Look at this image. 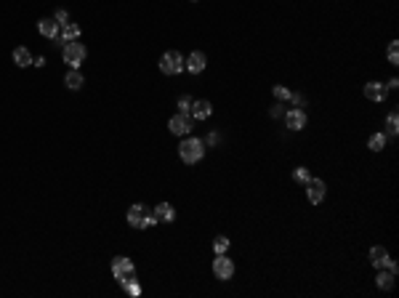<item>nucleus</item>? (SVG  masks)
Listing matches in <instances>:
<instances>
[{
	"label": "nucleus",
	"instance_id": "1",
	"mask_svg": "<svg viewBox=\"0 0 399 298\" xmlns=\"http://www.w3.org/2000/svg\"><path fill=\"white\" fill-rule=\"evenodd\" d=\"M179 157L186 162V165H194L205 157V144L197 136H184V141L179 144Z\"/></svg>",
	"mask_w": 399,
	"mask_h": 298
},
{
	"label": "nucleus",
	"instance_id": "2",
	"mask_svg": "<svg viewBox=\"0 0 399 298\" xmlns=\"http://www.w3.org/2000/svg\"><path fill=\"white\" fill-rule=\"evenodd\" d=\"M85 56H88V51H85L83 43H77V40H72V43H64L61 59H64V64H70V70H77V67L85 61Z\"/></svg>",
	"mask_w": 399,
	"mask_h": 298
},
{
	"label": "nucleus",
	"instance_id": "3",
	"mask_svg": "<svg viewBox=\"0 0 399 298\" xmlns=\"http://www.w3.org/2000/svg\"><path fill=\"white\" fill-rule=\"evenodd\" d=\"M160 72L163 75H181L184 72V56L179 51H168V53H163L160 56Z\"/></svg>",
	"mask_w": 399,
	"mask_h": 298
},
{
	"label": "nucleus",
	"instance_id": "4",
	"mask_svg": "<svg viewBox=\"0 0 399 298\" xmlns=\"http://www.w3.org/2000/svg\"><path fill=\"white\" fill-rule=\"evenodd\" d=\"M213 274H216L218 280H229V277H234V261H232L226 253H218L216 259H213Z\"/></svg>",
	"mask_w": 399,
	"mask_h": 298
},
{
	"label": "nucleus",
	"instance_id": "5",
	"mask_svg": "<svg viewBox=\"0 0 399 298\" xmlns=\"http://www.w3.org/2000/svg\"><path fill=\"white\" fill-rule=\"evenodd\" d=\"M168 128H170V133L173 136H189L192 133V115H173L170 120H168Z\"/></svg>",
	"mask_w": 399,
	"mask_h": 298
},
{
	"label": "nucleus",
	"instance_id": "6",
	"mask_svg": "<svg viewBox=\"0 0 399 298\" xmlns=\"http://www.w3.org/2000/svg\"><path fill=\"white\" fill-rule=\"evenodd\" d=\"M325 195H327L325 181H319V179H309V181H306V197H309L312 205H319V202L325 200Z\"/></svg>",
	"mask_w": 399,
	"mask_h": 298
},
{
	"label": "nucleus",
	"instance_id": "7",
	"mask_svg": "<svg viewBox=\"0 0 399 298\" xmlns=\"http://www.w3.org/2000/svg\"><path fill=\"white\" fill-rule=\"evenodd\" d=\"M136 272V266H133V261L128 259V256H117V259L112 261V277L120 282V280H125L128 274Z\"/></svg>",
	"mask_w": 399,
	"mask_h": 298
},
{
	"label": "nucleus",
	"instance_id": "8",
	"mask_svg": "<svg viewBox=\"0 0 399 298\" xmlns=\"http://www.w3.org/2000/svg\"><path fill=\"white\" fill-rule=\"evenodd\" d=\"M205 64H208L205 53H203V51H192L189 56L184 59V70H189L192 75H199V72L205 70Z\"/></svg>",
	"mask_w": 399,
	"mask_h": 298
},
{
	"label": "nucleus",
	"instance_id": "9",
	"mask_svg": "<svg viewBox=\"0 0 399 298\" xmlns=\"http://www.w3.org/2000/svg\"><path fill=\"white\" fill-rule=\"evenodd\" d=\"M146 210L141 202H136V205H130L128 208V213H125V219H128V224L133 226V229H144V219H146Z\"/></svg>",
	"mask_w": 399,
	"mask_h": 298
},
{
	"label": "nucleus",
	"instance_id": "10",
	"mask_svg": "<svg viewBox=\"0 0 399 298\" xmlns=\"http://www.w3.org/2000/svg\"><path fill=\"white\" fill-rule=\"evenodd\" d=\"M285 125H287L290 131H303V128H306V112L298 110V107H293V110L285 115Z\"/></svg>",
	"mask_w": 399,
	"mask_h": 298
},
{
	"label": "nucleus",
	"instance_id": "11",
	"mask_svg": "<svg viewBox=\"0 0 399 298\" xmlns=\"http://www.w3.org/2000/svg\"><path fill=\"white\" fill-rule=\"evenodd\" d=\"M365 96L370 101H386V96H389V88H386L383 83H378V80H372V83L365 86Z\"/></svg>",
	"mask_w": 399,
	"mask_h": 298
},
{
	"label": "nucleus",
	"instance_id": "12",
	"mask_svg": "<svg viewBox=\"0 0 399 298\" xmlns=\"http://www.w3.org/2000/svg\"><path fill=\"white\" fill-rule=\"evenodd\" d=\"M37 32L43 35V37H48V40H59V22L56 19H40L37 22Z\"/></svg>",
	"mask_w": 399,
	"mask_h": 298
},
{
	"label": "nucleus",
	"instance_id": "13",
	"mask_svg": "<svg viewBox=\"0 0 399 298\" xmlns=\"http://www.w3.org/2000/svg\"><path fill=\"white\" fill-rule=\"evenodd\" d=\"M210 115H213V104L208 99L192 101V120H208Z\"/></svg>",
	"mask_w": 399,
	"mask_h": 298
},
{
	"label": "nucleus",
	"instance_id": "14",
	"mask_svg": "<svg viewBox=\"0 0 399 298\" xmlns=\"http://www.w3.org/2000/svg\"><path fill=\"white\" fill-rule=\"evenodd\" d=\"M386 261H389V250H386L383 245H372L370 248V264L375 266V269H383Z\"/></svg>",
	"mask_w": 399,
	"mask_h": 298
},
{
	"label": "nucleus",
	"instance_id": "15",
	"mask_svg": "<svg viewBox=\"0 0 399 298\" xmlns=\"http://www.w3.org/2000/svg\"><path fill=\"white\" fill-rule=\"evenodd\" d=\"M64 86L70 88V91H80V88L85 86V77L80 75V70H70V72L64 75Z\"/></svg>",
	"mask_w": 399,
	"mask_h": 298
},
{
	"label": "nucleus",
	"instance_id": "16",
	"mask_svg": "<svg viewBox=\"0 0 399 298\" xmlns=\"http://www.w3.org/2000/svg\"><path fill=\"white\" fill-rule=\"evenodd\" d=\"M13 64H16V67H32V53H30V48H24V46L13 48Z\"/></svg>",
	"mask_w": 399,
	"mask_h": 298
},
{
	"label": "nucleus",
	"instance_id": "17",
	"mask_svg": "<svg viewBox=\"0 0 399 298\" xmlns=\"http://www.w3.org/2000/svg\"><path fill=\"white\" fill-rule=\"evenodd\" d=\"M394 272H389V269H378V277H375V285L381 290H391L394 288Z\"/></svg>",
	"mask_w": 399,
	"mask_h": 298
},
{
	"label": "nucleus",
	"instance_id": "18",
	"mask_svg": "<svg viewBox=\"0 0 399 298\" xmlns=\"http://www.w3.org/2000/svg\"><path fill=\"white\" fill-rule=\"evenodd\" d=\"M154 216H157V221H173V219H176V210H173V205H170V202H160V205L154 208Z\"/></svg>",
	"mask_w": 399,
	"mask_h": 298
},
{
	"label": "nucleus",
	"instance_id": "19",
	"mask_svg": "<svg viewBox=\"0 0 399 298\" xmlns=\"http://www.w3.org/2000/svg\"><path fill=\"white\" fill-rule=\"evenodd\" d=\"M77 37H80V27L70 22V24H64V30L59 32V43H72Z\"/></svg>",
	"mask_w": 399,
	"mask_h": 298
},
{
	"label": "nucleus",
	"instance_id": "20",
	"mask_svg": "<svg viewBox=\"0 0 399 298\" xmlns=\"http://www.w3.org/2000/svg\"><path fill=\"white\" fill-rule=\"evenodd\" d=\"M120 285H123V290L130 293V295H141V285L136 282V277H133V274H128L125 280H120Z\"/></svg>",
	"mask_w": 399,
	"mask_h": 298
},
{
	"label": "nucleus",
	"instance_id": "21",
	"mask_svg": "<svg viewBox=\"0 0 399 298\" xmlns=\"http://www.w3.org/2000/svg\"><path fill=\"white\" fill-rule=\"evenodd\" d=\"M386 131H389V136H396V133H399V115H396V110H391L389 117H386Z\"/></svg>",
	"mask_w": 399,
	"mask_h": 298
},
{
	"label": "nucleus",
	"instance_id": "22",
	"mask_svg": "<svg viewBox=\"0 0 399 298\" xmlns=\"http://www.w3.org/2000/svg\"><path fill=\"white\" fill-rule=\"evenodd\" d=\"M367 146L372 149V152H381V149L386 146V136L383 133H372V136L367 139Z\"/></svg>",
	"mask_w": 399,
	"mask_h": 298
},
{
	"label": "nucleus",
	"instance_id": "23",
	"mask_svg": "<svg viewBox=\"0 0 399 298\" xmlns=\"http://www.w3.org/2000/svg\"><path fill=\"white\" fill-rule=\"evenodd\" d=\"M226 250H229V240H226V237H216V240H213V253H226Z\"/></svg>",
	"mask_w": 399,
	"mask_h": 298
},
{
	"label": "nucleus",
	"instance_id": "24",
	"mask_svg": "<svg viewBox=\"0 0 399 298\" xmlns=\"http://www.w3.org/2000/svg\"><path fill=\"white\" fill-rule=\"evenodd\" d=\"M272 93H274V99H277V101H287V99H290V91H287L285 86H274Z\"/></svg>",
	"mask_w": 399,
	"mask_h": 298
},
{
	"label": "nucleus",
	"instance_id": "25",
	"mask_svg": "<svg viewBox=\"0 0 399 298\" xmlns=\"http://www.w3.org/2000/svg\"><path fill=\"white\" fill-rule=\"evenodd\" d=\"M179 112L181 115H192V96H181L179 99Z\"/></svg>",
	"mask_w": 399,
	"mask_h": 298
},
{
	"label": "nucleus",
	"instance_id": "26",
	"mask_svg": "<svg viewBox=\"0 0 399 298\" xmlns=\"http://www.w3.org/2000/svg\"><path fill=\"white\" fill-rule=\"evenodd\" d=\"M293 179H296V181H301V184H306V181L312 179V173L306 171V168H296V171H293Z\"/></svg>",
	"mask_w": 399,
	"mask_h": 298
},
{
	"label": "nucleus",
	"instance_id": "27",
	"mask_svg": "<svg viewBox=\"0 0 399 298\" xmlns=\"http://www.w3.org/2000/svg\"><path fill=\"white\" fill-rule=\"evenodd\" d=\"M53 19L59 22V27H64V24H70V13H66L64 8H59V11H56V16H53Z\"/></svg>",
	"mask_w": 399,
	"mask_h": 298
},
{
	"label": "nucleus",
	"instance_id": "28",
	"mask_svg": "<svg viewBox=\"0 0 399 298\" xmlns=\"http://www.w3.org/2000/svg\"><path fill=\"white\" fill-rule=\"evenodd\" d=\"M396 48H399V46H396V40H391V46H389V61H391V64H396V61H399Z\"/></svg>",
	"mask_w": 399,
	"mask_h": 298
},
{
	"label": "nucleus",
	"instance_id": "29",
	"mask_svg": "<svg viewBox=\"0 0 399 298\" xmlns=\"http://www.w3.org/2000/svg\"><path fill=\"white\" fill-rule=\"evenodd\" d=\"M157 224V216H154V210L152 213H146V219H144V229H149V226H154Z\"/></svg>",
	"mask_w": 399,
	"mask_h": 298
},
{
	"label": "nucleus",
	"instance_id": "30",
	"mask_svg": "<svg viewBox=\"0 0 399 298\" xmlns=\"http://www.w3.org/2000/svg\"><path fill=\"white\" fill-rule=\"evenodd\" d=\"M287 101H290V104H296L298 110L303 107V96H298V93H290V99H287Z\"/></svg>",
	"mask_w": 399,
	"mask_h": 298
},
{
	"label": "nucleus",
	"instance_id": "31",
	"mask_svg": "<svg viewBox=\"0 0 399 298\" xmlns=\"http://www.w3.org/2000/svg\"><path fill=\"white\" fill-rule=\"evenodd\" d=\"M282 112H285V110H282V104H274L272 110H269V115H272V117H282Z\"/></svg>",
	"mask_w": 399,
	"mask_h": 298
},
{
	"label": "nucleus",
	"instance_id": "32",
	"mask_svg": "<svg viewBox=\"0 0 399 298\" xmlns=\"http://www.w3.org/2000/svg\"><path fill=\"white\" fill-rule=\"evenodd\" d=\"M203 144H210V146H213V144H218V136H216V133H208V139H205Z\"/></svg>",
	"mask_w": 399,
	"mask_h": 298
},
{
	"label": "nucleus",
	"instance_id": "33",
	"mask_svg": "<svg viewBox=\"0 0 399 298\" xmlns=\"http://www.w3.org/2000/svg\"><path fill=\"white\" fill-rule=\"evenodd\" d=\"M396 86H399V80H396V77H391L389 83H386V88H389V91H396Z\"/></svg>",
	"mask_w": 399,
	"mask_h": 298
},
{
	"label": "nucleus",
	"instance_id": "34",
	"mask_svg": "<svg viewBox=\"0 0 399 298\" xmlns=\"http://www.w3.org/2000/svg\"><path fill=\"white\" fill-rule=\"evenodd\" d=\"M32 64H35V67H40V70H43V67H46V59H43V56H40V59H32Z\"/></svg>",
	"mask_w": 399,
	"mask_h": 298
},
{
	"label": "nucleus",
	"instance_id": "35",
	"mask_svg": "<svg viewBox=\"0 0 399 298\" xmlns=\"http://www.w3.org/2000/svg\"><path fill=\"white\" fill-rule=\"evenodd\" d=\"M192 3H197V0H192Z\"/></svg>",
	"mask_w": 399,
	"mask_h": 298
}]
</instances>
